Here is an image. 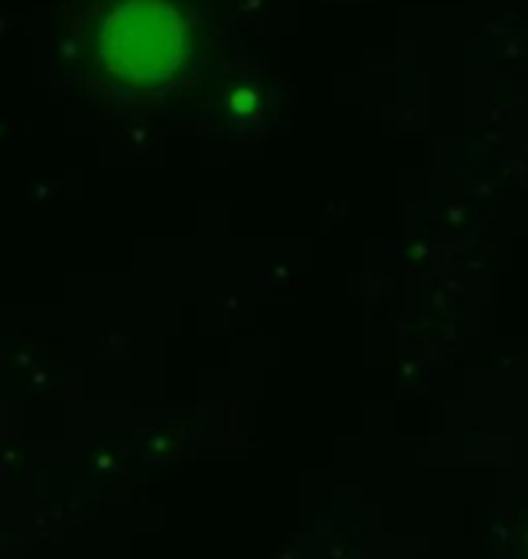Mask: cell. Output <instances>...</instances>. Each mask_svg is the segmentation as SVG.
Segmentation results:
<instances>
[{"label": "cell", "mask_w": 528, "mask_h": 559, "mask_svg": "<svg viewBox=\"0 0 528 559\" xmlns=\"http://www.w3.org/2000/svg\"><path fill=\"white\" fill-rule=\"evenodd\" d=\"M79 37L101 79L124 88L169 86L194 55L184 0H88Z\"/></svg>", "instance_id": "1"}]
</instances>
